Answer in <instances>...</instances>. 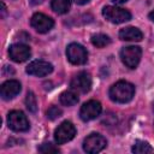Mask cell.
<instances>
[{
	"label": "cell",
	"mask_w": 154,
	"mask_h": 154,
	"mask_svg": "<svg viewBox=\"0 0 154 154\" xmlns=\"http://www.w3.org/2000/svg\"><path fill=\"white\" fill-rule=\"evenodd\" d=\"M135 95V87L130 82L119 81L109 88V97L118 103H126L132 100Z\"/></svg>",
	"instance_id": "cell-1"
},
{
	"label": "cell",
	"mask_w": 154,
	"mask_h": 154,
	"mask_svg": "<svg viewBox=\"0 0 154 154\" xmlns=\"http://www.w3.org/2000/svg\"><path fill=\"white\" fill-rule=\"evenodd\" d=\"M102 16L113 24H120L131 19V13L118 6H105L102 8Z\"/></svg>",
	"instance_id": "cell-2"
},
{
	"label": "cell",
	"mask_w": 154,
	"mask_h": 154,
	"mask_svg": "<svg viewBox=\"0 0 154 154\" xmlns=\"http://www.w3.org/2000/svg\"><path fill=\"white\" fill-rule=\"evenodd\" d=\"M142 57V49L138 46H128L120 51V59L129 69H135Z\"/></svg>",
	"instance_id": "cell-3"
},
{
	"label": "cell",
	"mask_w": 154,
	"mask_h": 154,
	"mask_svg": "<svg viewBox=\"0 0 154 154\" xmlns=\"http://www.w3.org/2000/svg\"><path fill=\"white\" fill-rule=\"evenodd\" d=\"M7 125L16 132H23L30 128V123L22 111H11L7 116Z\"/></svg>",
	"instance_id": "cell-4"
},
{
	"label": "cell",
	"mask_w": 154,
	"mask_h": 154,
	"mask_svg": "<svg viewBox=\"0 0 154 154\" xmlns=\"http://www.w3.org/2000/svg\"><path fill=\"white\" fill-rule=\"evenodd\" d=\"M66 57L71 64L83 65L88 60V52L79 43H70L66 48Z\"/></svg>",
	"instance_id": "cell-5"
},
{
	"label": "cell",
	"mask_w": 154,
	"mask_h": 154,
	"mask_svg": "<svg viewBox=\"0 0 154 154\" xmlns=\"http://www.w3.org/2000/svg\"><path fill=\"white\" fill-rule=\"evenodd\" d=\"M76 135V128L71 122H63L54 131V140L58 144H64L71 141Z\"/></svg>",
	"instance_id": "cell-6"
},
{
	"label": "cell",
	"mask_w": 154,
	"mask_h": 154,
	"mask_svg": "<svg viewBox=\"0 0 154 154\" xmlns=\"http://www.w3.org/2000/svg\"><path fill=\"white\" fill-rule=\"evenodd\" d=\"M107 146V141L100 134H90L83 141V149L87 153L94 154L101 152Z\"/></svg>",
	"instance_id": "cell-7"
},
{
	"label": "cell",
	"mask_w": 154,
	"mask_h": 154,
	"mask_svg": "<svg viewBox=\"0 0 154 154\" xmlns=\"http://www.w3.org/2000/svg\"><path fill=\"white\" fill-rule=\"evenodd\" d=\"M70 87L76 93H79V94L88 93L91 88V77H90V75L85 71H82V72L77 73L71 79Z\"/></svg>",
	"instance_id": "cell-8"
},
{
	"label": "cell",
	"mask_w": 154,
	"mask_h": 154,
	"mask_svg": "<svg viewBox=\"0 0 154 154\" xmlns=\"http://www.w3.org/2000/svg\"><path fill=\"white\" fill-rule=\"evenodd\" d=\"M101 103L96 100H90L85 103H83V106L81 107L79 109V117L84 122H89V120H93L95 119L96 117L100 116L101 113Z\"/></svg>",
	"instance_id": "cell-9"
},
{
	"label": "cell",
	"mask_w": 154,
	"mask_h": 154,
	"mask_svg": "<svg viewBox=\"0 0 154 154\" xmlns=\"http://www.w3.org/2000/svg\"><path fill=\"white\" fill-rule=\"evenodd\" d=\"M30 24L37 32L45 34V32H48L53 28L54 20L43 13H35L30 19Z\"/></svg>",
	"instance_id": "cell-10"
},
{
	"label": "cell",
	"mask_w": 154,
	"mask_h": 154,
	"mask_svg": "<svg viewBox=\"0 0 154 154\" xmlns=\"http://www.w3.org/2000/svg\"><path fill=\"white\" fill-rule=\"evenodd\" d=\"M25 71H26V73H29L31 76L43 77V76L49 75L53 71V65L45 60H34L26 66Z\"/></svg>",
	"instance_id": "cell-11"
},
{
	"label": "cell",
	"mask_w": 154,
	"mask_h": 154,
	"mask_svg": "<svg viewBox=\"0 0 154 154\" xmlns=\"http://www.w3.org/2000/svg\"><path fill=\"white\" fill-rule=\"evenodd\" d=\"M8 55L10 58L16 61V63H24L26 61L30 55H31V52H30V48L26 46V45H23V43H14L8 49Z\"/></svg>",
	"instance_id": "cell-12"
},
{
	"label": "cell",
	"mask_w": 154,
	"mask_h": 154,
	"mask_svg": "<svg viewBox=\"0 0 154 154\" xmlns=\"http://www.w3.org/2000/svg\"><path fill=\"white\" fill-rule=\"evenodd\" d=\"M20 89H22V87H20V83L18 81L10 79V81H6L5 83H2L1 89H0V94H1V97L4 100H11L19 94Z\"/></svg>",
	"instance_id": "cell-13"
},
{
	"label": "cell",
	"mask_w": 154,
	"mask_h": 154,
	"mask_svg": "<svg viewBox=\"0 0 154 154\" xmlns=\"http://www.w3.org/2000/svg\"><path fill=\"white\" fill-rule=\"evenodd\" d=\"M119 38L123 41H134L138 42L143 38V34L138 28L135 26H128L119 31Z\"/></svg>",
	"instance_id": "cell-14"
},
{
	"label": "cell",
	"mask_w": 154,
	"mask_h": 154,
	"mask_svg": "<svg viewBox=\"0 0 154 154\" xmlns=\"http://www.w3.org/2000/svg\"><path fill=\"white\" fill-rule=\"evenodd\" d=\"M51 6L52 10L58 14H64L70 10L71 0H52Z\"/></svg>",
	"instance_id": "cell-15"
},
{
	"label": "cell",
	"mask_w": 154,
	"mask_h": 154,
	"mask_svg": "<svg viewBox=\"0 0 154 154\" xmlns=\"http://www.w3.org/2000/svg\"><path fill=\"white\" fill-rule=\"evenodd\" d=\"M132 153H136V154H147V153H153L154 149L152 148V146L146 142V141H141V140H137L132 148H131Z\"/></svg>",
	"instance_id": "cell-16"
},
{
	"label": "cell",
	"mask_w": 154,
	"mask_h": 154,
	"mask_svg": "<svg viewBox=\"0 0 154 154\" xmlns=\"http://www.w3.org/2000/svg\"><path fill=\"white\" fill-rule=\"evenodd\" d=\"M60 102L64 106H73L78 102V96L73 91H64L60 94Z\"/></svg>",
	"instance_id": "cell-17"
},
{
	"label": "cell",
	"mask_w": 154,
	"mask_h": 154,
	"mask_svg": "<svg viewBox=\"0 0 154 154\" xmlns=\"http://www.w3.org/2000/svg\"><path fill=\"white\" fill-rule=\"evenodd\" d=\"M91 43L97 48H103L111 43V38L105 34H95L91 36Z\"/></svg>",
	"instance_id": "cell-18"
},
{
	"label": "cell",
	"mask_w": 154,
	"mask_h": 154,
	"mask_svg": "<svg viewBox=\"0 0 154 154\" xmlns=\"http://www.w3.org/2000/svg\"><path fill=\"white\" fill-rule=\"evenodd\" d=\"M25 105H26V108L35 113L37 111V100H36V96L32 91H29L26 94V97H25Z\"/></svg>",
	"instance_id": "cell-19"
},
{
	"label": "cell",
	"mask_w": 154,
	"mask_h": 154,
	"mask_svg": "<svg viewBox=\"0 0 154 154\" xmlns=\"http://www.w3.org/2000/svg\"><path fill=\"white\" fill-rule=\"evenodd\" d=\"M37 149H38L40 153H59L60 152L59 148L58 147H54L52 143H43Z\"/></svg>",
	"instance_id": "cell-20"
},
{
	"label": "cell",
	"mask_w": 154,
	"mask_h": 154,
	"mask_svg": "<svg viewBox=\"0 0 154 154\" xmlns=\"http://www.w3.org/2000/svg\"><path fill=\"white\" fill-rule=\"evenodd\" d=\"M61 114H63V111H61L59 107H57V106H52V107H49V109L47 111V117H48L51 120H54V119L59 118Z\"/></svg>",
	"instance_id": "cell-21"
},
{
	"label": "cell",
	"mask_w": 154,
	"mask_h": 154,
	"mask_svg": "<svg viewBox=\"0 0 154 154\" xmlns=\"http://www.w3.org/2000/svg\"><path fill=\"white\" fill-rule=\"evenodd\" d=\"M45 0H29V2H30V5H32V6H35V5H40V4H42Z\"/></svg>",
	"instance_id": "cell-22"
},
{
	"label": "cell",
	"mask_w": 154,
	"mask_h": 154,
	"mask_svg": "<svg viewBox=\"0 0 154 154\" xmlns=\"http://www.w3.org/2000/svg\"><path fill=\"white\" fill-rule=\"evenodd\" d=\"M77 5H84V4H87V2H89L90 0H73Z\"/></svg>",
	"instance_id": "cell-23"
},
{
	"label": "cell",
	"mask_w": 154,
	"mask_h": 154,
	"mask_svg": "<svg viewBox=\"0 0 154 154\" xmlns=\"http://www.w3.org/2000/svg\"><path fill=\"white\" fill-rule=\"evenodd\" d=\"M148 17H149V19H150L152 22H154V10H153L152 12H149V14H148Z\"/></svg>",
	"instance_id": "cell-24"
},
{
	"label": "cell",
	"mask_w": 154,
	"mask_h": 154,
	"mask_svg": "<svg viewBox=\"0 0 154 154\" xmlns=\"http://www.w3.org/2000/svg\"><path fill=\"white\" fill-rule=\"evenodd\" d=\"M113 2H116V4H124V2H126L128 0H112Z\"/></svg>",
	"instance_id": "cell-25"
}]
</instances>
